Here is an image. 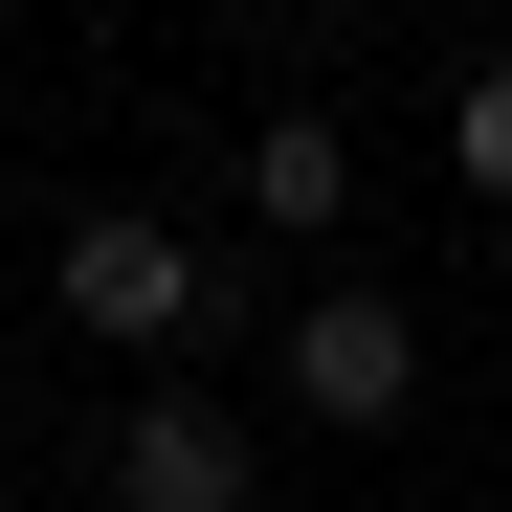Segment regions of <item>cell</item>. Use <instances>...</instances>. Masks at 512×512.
Returning <instances> with one entry per match:
<instances>
[{
    "mask_svg": "<svg viewBox=\"0 0 512 512\" xmlns=\"http://www.w3.org/2000/svg\"><path fill=\"white\" fill-rule=\"evenodd\" d=\"M45 290H67V334H112V357H179V334L223 312V268H201L156 201H90V223L45 245Z\"/></svg>",
    "mask_w": 512,
    "mask_h": 512,
    "instance_id": "1",
    "label": "cell"
},
{
    "mask_svg": "<svg viewBox=\"0 0 512 512\" xmlns=\"http://www.w3.org/2000/svg\"><path fill=\"white\" fill-rule=\"evenodd\" d=\"M290 401L334 423V446H357V423H401V401H423V312H401V290H357V268H334V290L290 312Z\"/></svg>",
    "mask_w": 512,
    "mask_h": 512,
    "instance_id": "2",
    "label": "cell"
},
{
    "mask_svg": "<svg viewBox=\"0 0 512 512\" xmlns=\"http://www.w3.org/2000/svg\"><path fill=\"white\" fill-rule=\"evenodd\" d=\"M112 512H245V423L156 379V401L112 423Z\"/></svg>",
    "mask_w": 512,
    "mask_h": 512,
    "instance_id": "3",
    "label": "cell"
},
{
    "mask_svg": "<svg viewBox=\"0 0 512 512\" xmlns=\"http://www.w3.org/2000/svg\"><path fill=\"white\" fill-rule=\"evenodd\" d=\"M245 201H268V223H357V134H334V112H268V134H245Z\"/></svg>",
    "mask_w": 512,
    "mask_h": 512,
    "instance_id": "4",
    "label": "cell"
},
{
    "mask_svg": "<svg viewBox=\"0 0 512 512\" xmlns=\"http://www.w3.org/2000/svg\"><path fill=\"white\" fill-rule=\"evenodd\" d=\"M446 179H468V201H512V67H468V90H446Z\"/></svg>",
    "mask_w": 512,
    "mask_h": 512,
    "instance_id": "5",
    "label": "cell"
},
{
    "mask_svg": "<svg viewBox=\"0 0 512 512\" xmlns=\"http://www.w3.org/2000/svg\"><path fill=\"white\" fill-rule=\"evenodd\" d=\"M334 23H379V0H334Z\"/></svg>",
    "mask_w": 512,
    "mask_h": 512,
    "instance_id": "6",
    "label": "cell"
}]
</instances>
